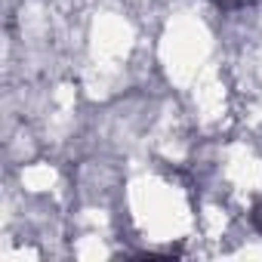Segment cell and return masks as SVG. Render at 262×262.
<instances>
[{
  "label": "cell",
  "mask_w": 262,
  "mask_h": 262,
  "mask_svg": "<svg viewBox=\"0 0 262 262\" xmlns=\"http://www.w3.org/2000/svg\"><path fill=\"white\" fill-rule=\"evenodd\" d=\"M210 4H216L219 10H241V7L253 4V0H210Z\"/></svg>",
  "instance_id": "1"
}]
</instances>
